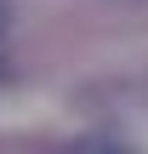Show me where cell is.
<instances>
[{"instance_id": "2", "label": "cell", "mask_w": 148, "mask_h": 154, "mask_svg": "<svg viewBox=\"0 0 148 154\" xmlns=\"http://www.w3.org/2000/svg\"><path fill=\"white\" fill-rule=\"evenodd\" d=\"M6 29H11V6L0 0V34H6Z\"/></svg>"}, {"instance_id": "1", "label": "cell", "mask_w": 148, "mask_h": 154, "mask_svg": "<svg viewBox=\"0 0 148 154\" xmlns=\"http://www.w3.org/2000/svg\"><path fill=\"white\" fill-rule=\"evenodd\" d=\"M68 154H137L131 143H120V137H80Z\"/></svg>"}]
</instances>
